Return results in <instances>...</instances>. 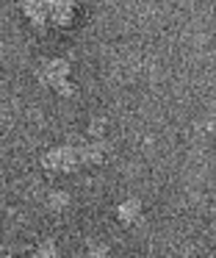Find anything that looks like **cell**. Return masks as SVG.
Returning <instances> with one entry per match:
<instances>
[{
    "label": "cell",
    "mask_w": 216,
    "mask_h": 258,
    "mask_svg": "<svg viewBox=\"0 0 216 258\" xmlns=\"http://www.w3.org/2000/svg\"><path fill=\"white\" fill-rule=\"evenodd\" d=\"M47 206L55 208V211H61L64 206H69V195H66V191H50V195H47Z\"/></svg>",
    "instance_id": "cell-7"
},
{
    "label": "cell",
    "mask_w": 216,
    "mask_h": 258,
    "mask_svg": "<svg viewBox=\"0 0 216 258\" xmlns=\"http://www.w3.org/2000/svg\"><path fill=\"white\" fill-rule=\"evenodd\" d=\"M33 258H61V250H58V244L55 241H39L36 244V250H33Z\"/></svg>",
    "instance_id": "cell-6"
},
{
    "label": "cell",
    "mask_w": 216,
    "mask_h": 258,
    "mask_svg": "<svg viewBox=\"0 0 216 258\" xmlns=\"http://www.w3.org/2000/svg\"><path fill=\"white\" fill-rule=\"evenodd\" d=\"M103 145L97 139L86 142V145H58L42 156V167L47 172H72L86 164H103Z\"/></svg>",
    "instance_id": "cell-1"
},
{
    "label": "cell",
    "mask_w": 216,
    "mask_h": 258,
    "mask_svg": "<svg viewBox=\"0 0 216 258\" xmlns=\"http://www.w3.org/2000/svg\"><path fill=\"white\" fill-rule=\"evenodd\" d=\"M116 219H119L122 225H136L138 219H141V200H136V197L122 200L119 206H116Z\"/></svg>",
    "instance_id": "cell-5"
},
{
    "label": "cell",
    "mask_w": 216,
    "mask_h": 258,
    "mask_svg": "<svg viewBox=\"0 0 216 258\" xmlns=\"http://www.w3.org/2000/svg\"><path fill=\"white\" fill-rule=\"evenodd\" d=\"M22 14L31 25L36 28H47L50 25V0H25L22 3Z\"/></svg>",
    "instance_id": "cell-3"
},
{
    "label": "cell",
    "mask_w": 216,
    "mask_h": 258,
    "mask_svg": "<svg viewBox=\"0 0 216 258\" xmlns=\"http://www.w3.org/2000/svg\"><path fill=\"white\" fill-rule=\"evenodd\" d=\"M72 20H75V3H69V0H50V25L69 28Z\"/></svg>",
    "instance_id": "cell-4"
},
{
    "label": "cell",
    "mask_w": 216,
    "mask_h": 258,
    "mask_svg": "<svg viewBox=\"0 0 216 258\" xmlns=\"http://www.w3.org/2000/svg\"><path fill=\"white\" fill-rule=\"evenodd\" d=\"M69 73H72V67H69L66 58H47V61L39 64L36 78L42 86L58 92L61 97H72L75 95V86H72V81H69Z\"/></svg>",
    "instance_id": "cell-2"
},
{
    "label": "cell",
    "mask_w": 216,
    "mask_h": 258,
    "mask_svg": "<svg viewBox=\"0 0 216 258\" xmlns=\"http://www.w3.org/2000/svg\"><path fill=\"white\" fill-rule=\"evenodd\" d=\"M6 258H17V255H6Z\"/></svg>",
    "instance_id": "cell-9"
},
{
    "label": "cell",
    "mask_w": 216,
    "mask_h": 258,
    "mask_svg": "<svg viewBox=\"0 0 216 258\" xmlns=\"http://www.w3.org/2000/svg\"><path fill=\"white\" fill-rule=\"evenodd\" d=\"M86 258H108V247L105 244H89Z\"/></svg>",
    "instance_id": "cell-8"
}]
</instances>
